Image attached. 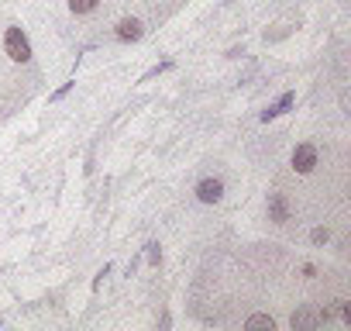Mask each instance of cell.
<instances>
[{"label":"cell","mask_w":351,"mask_h":331,"mask_svg":"<svg viewBox=\"0 0 351 331\" xmlns=\"http://www.w3.org/2000/svg\"><path fill=\"white\" fill-rule=\"evenodd\" d=\"M4 49H8V56H11L14 62H28V59H32V42H28V35H25L21 28H8Z\"/></svg>","instance_id":"obj_1"},{"label":"cell","mask_w":351,"mask_h":331,"mask_svg":"<svg viewBox=\"0 0 351 331\" xmlns=\"http://www.w3.org/2000/svg\"><path fill=\"white\" fill-rule=\"evenodd\" d=\"M317 145H310V141H303V145H296L293 148V170L300 173V176H306V173H313L317 170Z\"/></svg>","instance_id":"obj_2"},{"label":"cell","mask_w":351,"mask_h":331,"mask_svg":"<svg viewBox=\"0 0 351 331\" xmlns=\"http://www.w3.org/2000/svg\"><path fill=\"white\" fill-rule=\"evenodd\" d=\"M221 197H224V180L207 176V180L197 183V201H200V204H217Z\"/></svg>","instance_id":"obj_3"},{"label":"cell","mask_w":351,"mask_h":331,"mask_svg":"<svg viewBox=\"0 0 351 331\" xmlns=\"http://www.w3.org/2000/svg\"><path fill=\"white\" fill-rule=\"evenodd\" d=\"M114 35H117L121 42H138V38L145 35V25H141L138 18H121L117 28H114Z\"/></svg>","instance_id":"obj_4"},{"label":"cell","mask_w":351,"mask_h":331,"mask_svg":"<svg viewBox=\"0 0 351 331\" xmlns=\"http://www.w3.org/2000/svg\"><path fill=\"white\" fill-rule=\"evenodd\" d=\"M269 221H276V225H286L289 221V201H286V194H269Z\"/></svg>","instance_id":"obj_5"},{"label":"cell","mask_w":351,"mask_h":331,"mask_svg":"<svg viewBox=\"0 0 351 331\" xmlns=\"http://www.w3.org/2000/svg\"><path fill=\"white\" fill-rule=\"evenodd\" d=\"M289 324H293L296 331H310V328L320 324V314H313V310H296V314L289 317Z\"/></svg>","instance_id":"obj_6"},{"label":"cell","mask_w":351,"mask_h":331,"mask_svg":"<svg viewBox=\"0 0 351 331\" xmlns=\"http://www.w3.org/2000/svg\"><path fill=\"white\" fill-rule=\"evenodd\" d=\"M293 100H296V93H293V90H289V93H282V97H279V104H272L269 111H262V121H272L276 114L289 111V107H293Z\"/></svg>","instance_id":"obj_7"},{"label":"cell","mask_w":351,"mask_h":331,"mask_svg":"<svg viewBox=\"0 0 351 331\" xmlns=\"http://www.w3.org/2000/svg\"><path fill=\"white\" fill-rule=\"evenodd\" d=\"M97 8H100V0H69V11L80 14V18H83V14H93Z\"/></svg>","instance_id":"obj_8"},{"label":"cell","mask_w":351,"mask_h":331,"mask_svg":"<svg viewBox=\"0 0 351 331\" xmlns=\"http://www.w3.org/2000/svg\"><path fill=\"white\" fill-rule=\"evenodd\" d=\"M245 328H269V331H272V328H276V321H272L269 314H255V317H248V321H245Z\"/></svg>","instance_id":"obj_9"},{"label":"cell","mask_w":351,"mask_h":331,"mask_svg":"<svg viewBox=\"0 0 351 331\" xmlns=\"http://www.w3.org/2000/svg\"><path fill=\"white\" fill-rule=\"evenodd\" d=\"M310 242H313V245H327V242H330V231H327V228H313V231H310Z\"/></svg>","instance_id":"obj_10"},{"label":"cell","mask_w":351,"mask_h":331,"mask_svg":"<svg viewBox=\"0 0 351 331\" xmlns=\"http://www.w3.org/2000/svg\"><path fill=\"white\" fill-rule=\"evenodd\" d=\"M145 249H148V262H152V266H158V262H162V252H158V245L152 242V245H145Z\"/></svg>","instance_id":"obj_11"},{"label":"cell","mask_w":351,"mask_h":331,"mask_svg":"<svg viewBox=\"0 0 351 331\" xmlns=\"http://www.w3.org/2000/svg\"><path fill=\"white\" fill-rule=\"evenodd\" d=\"M169 66H172V62H162V66H155V69H148V73H145L141 80H152V76H158V73H165Z\"/></svg>","instance_id":"obj_12"},{"label":"cell","mask_w":351,"mask_h":331,"mask_svg":"<svg viewBox=\"0 0 351 331\" xmlns=\"http://www.w3.org/2000/svg\"><path fill=\"white\" fill-rule=\"evenodd\" d=\"M69 90H73V83H62V87H59V90H56V93H52V100H62V97H66V93H69Z\"/></svg>","instance_id":"obj_13"},{"label":"cell","mask_w":351,"mask_h":331,"mask_svg":"<svg viewBox=\"0 0 351 331\" xmlns=\"http://www.w3.org/2000/svg\"><path fill=\"white\" fill-rule=\"evenodd\" d=\"M303 276H317V266L313 262H303Z\"/></svg>","instance_id":"obj_14"}]
</instances>
